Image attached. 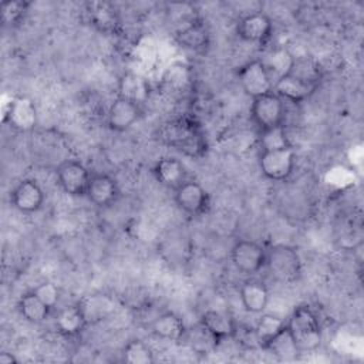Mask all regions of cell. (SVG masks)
Listing matches in <instances>:
<instances>
[{"instance_id": "6da1fadb", "label": "cell", "mask_w": 364, "mask_h": 364, "mask_svg": "<svg viewBox=\"0 0 364 364\" xmlns=\"http://www.w3.org/2000/svg\"><path fill=\"white\" fill-rule=\"evenodd\" d=\"M286 327L300 353L314 351L321 343L323 333L320 321L314 310L307 304L294 307L286 320Z\"/></svg>"}, {"instance_id": "7a4b0ae2", "label": "cell", "mask_w": 364, "mask_h": 364, "mask_svg": "<svg viewBox=\"0 0 364 364\" xmlns=\"http://www.w3.org/2000/svg\"><path fill=\"white\" fill-rule=\"evenodd\" d=\"M161 139L188 155H199L205 148L200 128L188 118L172 119L161 129Z\"/></svg>"}, {"instance_id": "3957f363", "label": "cell", "mask_w": 364, "mask_h": 364, "mask_svg": "<svg viewBox=\"0 0 364 364\" xmlns=\"http://www.w3.org/2000/svg\"><path fill=\"white\" fill-rule=\"evenodd\" d=\"M264 267L274 280L290 284L301 276V257L293 246L274 245L266 250Z\"/></svg>"}, {"instance_id": "277c9868", "label": "cell", "mask_w": 364, "mask_h": 364, "mask_svg": "<svg viewBox=\"0 0 364 364\" xmlns=\"http://www.w3.org/2000/svg\"><path fill=\"white\" fill-rule=\"evenodd\" d=\"M286 114L284 101L273 91L252 100L250 117L259 131L283 125Z\"/></svg>"}, {"instance_id": "5b68a950", "label": "cell", "mask_w": 364, "mask_h": 364, "mask_svg": "<svg viewBox=\"0 0 364 364\" xmlns=\"http://www.w3.org/2000/svg\"><path fill=\"white\" fill-rule=\"evenodd\" d=\"M296 164V152L293 146H284L277 149L260 151L259 155V168L262 173L276 182L286 181L294 169Z\"/></svg>"}, {"instance_id": "8992f818", "label": "cell", "mask_w": 364, "mask_h": 364, "mask_svg": "<svg viewBox=\"0 0 364 364\" xmlns=\"http://www.w3.org/2000/svg\"><path fill=\"white\" fill-rule=\"evenodd\" d=\"M230 260L235 269L243 274H255L264 267L266 249L249 239L237 240L230 250Z\"/></svg>"}, {"instance_id": "52a82bcc", "label": "cell", "mask_w": 364, "mask_h": 364, "mask_svg": "<svg viewBox=\"0 0 364 364\" xmlns=\"http://www.w3.org/2000/svg\"><path fill=\"white\" fill-rule=\"evenodd\" d=\"M55 175L60 188L67 195L85 196L88 182L92 173L82 162L77 159H67L57 166Z\"/></svg>"}, {"instance_id": "ba28073f", "label": "cell", "mask_w": 364, "mask_h": 364, "mask_svg": "<svg viewBox=\"0 0 364 364\" xmlns=\"http://www.w3.org/2000/svg\"><path fill=\"white\" fill-rule=\"evenodd\" d=\"M237 80L245 94L252 100L273 91L274 81L262 60H253L242 65L237 71Z\"/></svg>"}, {"instance_id": "9c48e42d", "label": "cell", "mask_w": 364, "mask_h": 364, "mask_svg": "<svg viewBox=\"0 0 364 364\" xmlns=\"http://www.w3.org/2000/svg\"><path fill=\"white\" fill-rule=\"evenodd\" d=\"M173 200L183 213L191 216L205 213L210 205L206 189L199 182L191 179H186L176 189H173Z\"/></svg>"}, {"instance_id": "30bf717a", "label": "cell", "mask_w": 364, "mask_h": 364, "mask_svg": "<svg viewBox=\"0 0 364 364\" xmlns=\"http://www.w3.org/2000/svg\"><path fill=\"white\" fill-rule=\"evenodd\" d=\"M200 327L215 343L233 338L237 334V323L228 310L209 309L200 317Z\"/></svg>"}, {"instance_id": "8fae6325", "label": "cell", "mask_w": 364, "mask_h": 364, "mask_svg": "<svg viewBox=\"0 0 364 364\" xmlns=\"http://www.w3.org/2000/svg\"><path fill=\"white\" fill-rule=\"evenodd\" d=\"M10 203L21 213H34L44 203V191L34 179H21L10 192Z\"/></svg>"}, {"instance_id": "7c38bea8", "label": "cell", "mask_w": 364, "mask_h": 364, "mask_svg": "<svg viewBox=\"0 0 364 364\" xmlns=\"http://www.w3.org/2000/svg\"><path fill=\"white\" fill-rule=\"evenodd\" d=\"M142 115V105L118 97L111 102L107 112V125L115 132L129 129Z\"/></svg>"}, {"instance_id": "4fadbf2b", "label": "cell", "mask_w": 364, "mask_h": 364, "mask_svg": "<svg viewBox=\"0 0 364 364\" xmlns=\"http://www.w3.org/2000/svg\"><path fill=\"white\" fill-rule=\"evenodd\" d=\"M272 30L273 23L270 17L262 11H256L249 13L239 20L236 33L243 41L263 44L270 38Z\"/></svg>"}, {"instance_id": "5bb4252c", "label": "cell", "mask_w": 364, "mask_h": 364, "mask_svg": "<svg viewBox=\"0 0 364 364\" xmlns=\"http://www.w3.org/2000/svg\"><path fill=\"white\" fill-rule=\"evenodd\" d=\"M85 196L98 208L111 206L119 198L118 182L108 173H92Z\"/></svg>"}, {"instance_id": "9a60e30c", "label": "cell", "mask_w": 364, "mask_h": 364, "mask_svg": "<svg viewBox=\"0 0 364 364\" xmlns=\"http://www.w3.org/2000/svg\"><path fill=\"white\" fill-rule=\"evenodd\" d=\"M317 88V84L304 81L303 78L293 75L290 73L277 78L273 84V92L277 94L284 102H303L307 100L313 91Z\"/></svg>"}, {"instance_id": "2e32d148", "label": "cell", "mask_w": 364, "mask_h": 364, "mask_svg": "<svg viewBox=\"0 0 364 364\" xmlns=\"http://www.w3.org/2000/svg\"><path fill=\"white\" fill-rule=\"evenodd\" d=\"M3 121L9 122L18 131H30L36 127L37 112L34 102L27 97H18L11 100L7 111L3 115Z\"/></svg>"}, {"instance_id": "e0dca14e", "label": "cell", "mask_w": 364, "mask_h": 364, "mask_svg": "<svg viewBox=\"0 0 364 364\" xmlns=\"http://www.w3.org/2000/svg\"><path fill=\"white\" fill-rule=\"evenodd\" d=\"M239 297L247 313L262 314L269 303V289L262 280L250 277L242 283Z\"/></svg>"}, {"instance_id": "ac0fdd59", "label": "cell", "mask_w": 364, "mask_h": 364, "mask_svg": "<svg viewBox=\"0 0 364 364\" xmlns=\"http://www.w3.org/2000/svg\"><path fill=\"white\" fill-rule=\"evenodd\" d=\"M152 173L161 185L172 191L188 179L185 165L179 159L172 156H165L156 161L152 168Z\"/></svg>"}, {"instance_id": "d6986e66", "label": "cell", "mask_w": 364, "mask_h": 364, "mask_svg": "<svg viewBox=\"0 0 364 364\" xmlns=\"http://www.w3.org/2000/svg\"><path fill=\"white\" fill-rule=\"evenodd\" d=\"M88 321L80 304H73L63 307L57 311L54 318V327L63 337H77L85 327Z\"/></svg>"}, {"instance_id": "ffe728a7", "label": "cell", "mask_w": 364, "mask_h": 364, "mask_svg": "<svg viewBox=\"0 0 364 364\" xmlns=\"http://www.w3.org/2000/svg\"><path fill=\"white\" fill-rule=\"evenodd\" d=\"M149 328L154 336L168 341H179L186 333L183 320L173 311H162L156 314L151 321Z\"/></svg>"}, {"instance_id": "44dd1931", "label": "cell", "mask_w": 364, "mask_h": 364, "mask_svg": "<svg viewBox=\"0 0 364 364\" xmlns=\"http://www.w3.org/2000/svg\"><path fill=\"white\" fill-rule=\"evenodd\" d=\"M87 13L90 23L102 33H115L119 27L118 13L109 3H88Z\"/></svg>"}, {"instance_id": "7402d4cb", "label": "cell", "mask_w": 364, "mask_h": 364, "mask_svg": "<svg viewBox=\"0 0 364 364\" xmlns=\"http://www.w3.org/2000/svg\"><path fill=\"white\" fill-rule=\"evenodd\" d=\"M178 43L189 50H202L209 43V31L206 26L200 20H189L186 21L176 33Z\"/></svg>"}, {"instance_id": "603a6c76", "label": "cell", "mask_w": 364, "mask_h": 364, "mask_svg": "<svg viewBox=\"0 0 364 364\" xmlns=\"http://www.w3.org/2000/svg\"><path fill=\"white\" fill-rule=\"evenodd\" d=\"M17 310L26 321L33 324L46 321L51 313V309L33 290L20 296L17 301Z\"/></svg>"}, {"instance_id": "cb8c5ba5", "label": "cell", "mask_w": 364, "mask_h": 364, "mask_svg": "<svg viewBox=\"0 0 364 364\" xmlns=\"http://www.w3.org/2000/svg\"><path fill=\"white\" fill-rule=\"evenodd\" d=\"M118 97L144 104L149 97L148 81L135 73H125L118 82Z\"/></svg>"}, {"instance_id": "d4e9b609", "label": "cell", "mask_w": 364, "mask_h": 364, "mask_svg": "<svg viewBox=\"0 0 364 364\" xmlns=\"http://www.w3.org/2000/svg\"><path fill=\"white\" fill-rule=\"evenodd\" d=\"M85 314L87 321H98L108 317L114 310V300L107 294H90L78 303Z\"/></svg>"}, {"instance_id": "484cf974", "label": "cell", "mask_w": 364, "mask_h": 364, "mask_svg": "<svg viewBox=\"0 0 364 364\" xmlns=\"http://www.w3.org/2000/svg\"><path fill=\"white\" fill-rule=\"evenodd\" d=\"M284 328H286V320H283L276 314L262 313V316L259 317L255 326V337L263 348L270 340H273Z\"/></svg>"}, {"instance_id": "4316f807", "label": "cell", "mask_w": 364, "mask_h": 364, "mask_svg": "<svg viewBox=\"0 0 364 364\" xmlns=\"http://www.w3.org/2000/svg\"><path fill=\"white\" fill-rule=\"evenodd\" d=\"M264 64L267 73L276 81L282 75L287 74L291 68L294 57L286 50V48H274L269 54H266V58H260Z\"/></svg>"}, {"instance_id": "83f0119b", "label": "cell", "mask_w": 364, "mask_h": 364, "mask_svg": "<svg viewBox=\"0 0 364 364\" xmlns=\"http://www.w3.org/2000/svg\"><path fill=\"white\" fill-rule=\"evenodd\" d=\"M122 360L128 364H149L155 361L152 348L139 338L129 340L122 348Z\"/></svg>"}, {"instance_id": "f1b7e54d", "label": "cell", "mask_w": 364, "mask_h": 364, "mask_svg": "<svg viewBox=\"0 0 364 364\" xmlns=\"http://www.w3.org/2000/svg\"><path fill=\"white\" fill-rule=\"evenodd\" d=\"M263 348L272 351V354L277 355L280 360H291L296 358L297 354H300L287 327L282 333H279L273 340H270Z\"/></svg>"}, {"instance_id": "f546056e", "label": "cell", "mask_w": 364, "mask_h": 364, "mask_svg": "<svg viewBox=\"0 0 364 364\" xmlns=\"http://www.w3.org/2000/svg\"><path fill=\"white\" fill-rule=\"evenodd\" d=\"M27 7H28V4L26 1H20V0L3 1L0 6V18H1L3 26L13 27V26L18 24L26 16Z\"/></svg>"}, {"instance_id": "4dcf8cb0", "label": "cell", "mask_w": 364, "mask_h": 364, "mask_svg": "<svg viewBox=\"0 0 364 364\" xmlns=\"http://www.w3.org/2000/svg\"><path fill=\"white\" fill-rule=\"evenodd\" d=\"M284 146H290L284 125H279L274 128L260 131V149L262 151L277 149V148H284Z\"/></svg>"}, {"instance_id": "1f68e13d", "label": "cell", "mask_w": 364, "mask_h": 364, "mask_svg": "<svg viewBox=\"0 0 364 364\" xmlns=\"http://www.w3.org/2000/svg\"><path fill=\"white\" fill-rule=\"evenodd\" d=\"M33 291L53 310L60 301V289L53 282H43L37 284Z\"/></svg>"}, {"instance_id": "d6a6232c", "label": "cell", "mask_w": 364, "mask_h": 364, "mask_svg": "<svg viewBox=\"0 0 364 364\" xmlns=\"http://www.w3.org/2000/svg\"><path fill=\"white\" fill-rule=\"evenodd\" d=\"M0 363H1V364H13V363H17V360H16L14 355H11V353L3 351V353L0 354Z\"/></svg>"}]
</instances>
